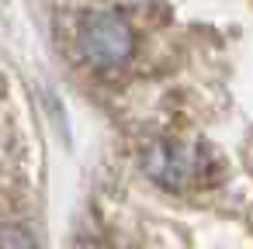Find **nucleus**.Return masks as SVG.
<instances>
[{
	"mask_svg": "<svg viewBox=\"0 0 253 249\" xmlns=\"http://www.w3.org/2000/svg\"><path fill=\"white\" fill-rule=\"evenodd\" d=\"M132 45H135V35H132V25L125 21V14H118V11L87 14V21L80 28V56L90 66H97V70L122 66L132 56Z\"/></svg>",
	"mask_w": 253,
	"mask_h": 249,
	"instance_id": "f257e3e1",
	"label": "nucleus"
},
{
	"mask_svg": "<svg viewBox=\"0 0 253 249\" xmlns=\"http://www.w3.org/2000/svg\"><path fill=\"white\" fill-rule=\"evenodd\" d=\"M146 170L170 190L187 187L201 170V149L191 142H156L146 156Z\"/></svg>",
	"mask_w": 253,
	"mask_h": 249,
	"instance_id": "f03ea898",
	"label": "nucleus"
}]
</instances>
